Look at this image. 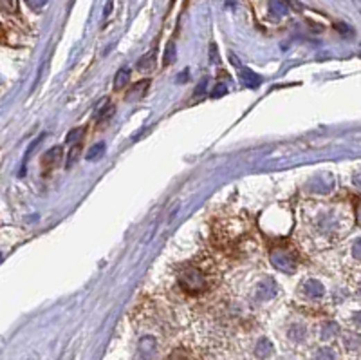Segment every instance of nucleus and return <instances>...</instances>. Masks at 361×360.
<instances>
[{
	"mask_svg": "<svg viewBox=\"0 0 361 360\" xmlns=\"http://www.w3.org/2000/svg\"><path fill=\"white\" fill-rule=\"evenodd\" d=\"M179 284L188 291V293H201L206 290V277L201 270L195 268H186L179 273Z\"/></svg>",
	"mask_w": 361,
	"mask_h": 360,
	"instance_id": "nucleus-1",
	"label": "nucleus"
},
{
	"mask_svg": "<svg viewBox=\"0 0 361 360\" xmlns=\"http://www.w3.org/2000/svg\"><path fill=\"white\" fill-rule=\"evenodd\" d=\"M271 259H273L274 266L282 270V272H293L294 268H297V259L291 254H288V252H274Z\"/></svg>",
	"mask_w": 361,
	"mask_h": 360,
	"instance_id": "nucleus-2",
	"label": "nucleus"
},
{
	"mask_svg": "<svg viewBox=\"0 0 361 360\" xmlns=\"http://www.w3.org/2000/svg\"><path fill=\"white\" fill-rule=\"evenodd\" d=\"M148 87H150V80H139V82L134 83L132 89L128 91L127 100H128V102H134V100H141L143 96H147Z\"/></svg>",
	"mask_w": 361,
	"mask_h": 360,
	"instance_id": "nucleus-3",
	"label": "nucleus"
},
{
	"mask_svg": "<svg viewBox=\"0 0 361 360\" xmlns=\"http://www.w3.org/2000/svg\"><path fill=\"white\" fill-rule=\"evenodd\" d=\"M60 157H62V147L51 148L49 153L42 157V165H44V169H47V171H53L60 163Z\"/></svg>",
	"mask_w": 361,
	"mask_h": 360,
	"instance_id": "nucleus-4",
	"label": "nucleus"
},
{
	"mask_svg": "<svg viewBox=\"0 0 361 360\" xmlns=\"http://www.w3.org/2000/svg\"><path fill=\"white\" fill-rule=\"evenodd\" d=\"M238 74H240V80H243L246 85H249V87H256V85L262 82V78L258 74L253 73L252 69H246V67H238Z\"/></svg>",
	"mask_w": 361,
	"mask_h": 360,
	"instance_id": "nucleus-5",
	"label": "nucleus"
},
{
	"mask_svg": "<svg viewBox=\"0 0 361 360\" xmlns=\"http://www.w3.org/2000/svg\"><path fill=\"white\" fill-rule=\"evenodd\" d=\"M303 291H306L307 297H311V299H318V297L324 295V286H322L320 282L311 279V281L306 282V286H303Z\"/></svg>",
	"mask_w": 361,
	"mask_h": 360,
	"instance_id": "nucleus-6",
	"label": "nucleus"
},
{
	"mask_svg": "<svg viewBox=\"0 0 361 360\" xmlns=\"http://www.w3.org/2000/svg\"><path fill=\"white\" fill-rule=\"evenodd\" d=\"M128 82H130V69H128V67H121L114 76V89L119 91V89H123Z\"/></svg>",
	"mask_w": 361,
	"mask_h": 360,
	"instance_id": "nucleus-7",
	"label": "nucleus"
},
{
	"mask_svg": "<svg viewBox=\"0 0 361 360\" xmlns=\"http://www.w3.org/2000/svg\"><path fill=\"white\" fill-rule=\"evenodd\" d=\"M154 65H156V53L152 51V53H148V56H143L141 60L137 62V67H139V69H152V67H154Z\"/></svg>",
	"mask_w": 361,
	"mask_h": 360,
	"instance_id": "nucleus-8",
	"label": "nucleus"
},
{
	"mask_svg": "<svg viewBox=\"0 0 361 360\" xmlns=\"http://www.w3.org/2000/svg\"><path fill=\"white\" fill-rule=\"evenodd\" d=\"M103 153H105V144L92 145V147L89 148L87 160H91V162H94V160H98V157H100Z\"/></svg>",
	"mask_w": 361,
	"mask_h": 360,
	"instance_id": "nucleus-9",
	"label": "nucleus"
},
{
	"mask_svg": "<svg viewBox=\"0 0 361 360\" xmlns=\"http://www.w3.org/2000/svg\"><path fill=\"white\" fill-rule=\"evenodd\" d=\"M271 351H273V346H271L267 341H261L258 342V346H256V355L265 359V357L271 355Z\"/></svg>",
	"mask_w": 361,
	"mask_h": 360,
	"instance_id": "nucleus-10",
	"label": "nucleus"
},
{
	"mask_svg": "<svg viewBox=\"0 0 361 360\" xmlns=\"http://www.w3.org/2000/svg\"><path fill=\"white\" fill-rule=\"evenodd\" d=\"M83 134H85V129H83V127L71 130V132H69V136H67V144H82Z\"/></svg>",
	"mask_w": 361,
	"mask_h": 360,
	"instance_id": "nucleus-11",
	"label": "nucleus"
},
{
	"mask_svg": "<svg viewBox=\"0 0 361 360\" xmlns=\"http://www.w3.org/2000/svg\"><path fill=\"white\" fill-rule=\"evenodd\" d=\"M316 359L318 360H336V353H334L331 348H322V350L318 351Z\"/></svg>",
	"mask_w": 361,
	"mask_h": 360,
	"instance_id": "nucleus-12",
	"label": "nucleus"
},
{
	"mask_svg": "<svg viewBox=\"0 0 361 360\" xmlns=\"http://www.w3.org/2000/svg\"><path fill=\"white\" fill-rule=\"evenodd\" d=\"M267 282H270V284H264V286L261 288L262 299H270V297H273L274 293H276V288L273 286V282L271 281H267Z\"/></svg>",
	"mask_w": 361,
	"mask_h": 360,
	"instance_id": "nucleus-13",
	"label": "nucleus"
},
{
	"mask_svg": "<svg viewBox=\"0 0 361 360\" xmlns=\"http://www.w3.org/2000/svg\"><path fill=\"white\" fill-rule=\"evenodd\" d=\"M80 153H82V144H76V147H73V151H71V154H69L67 166H73V163L78 160Z\"/></svg>",
	"mask_w": 361,
	"mask_h": 360,
	"instance_id": "nucleus-14",
	"label": "nucleus"
},
{
	"mask_svg": "<svg viewBox=\"0 0 361 360\" xmlns=\"http://www.w3.org/2000/svg\"><path fill=\"white\" fill-rule=\"evenodd\" d=\"M174 56H175V51H174V42H170L168 46H166L165 60H163V64H165V65H170V62L174 60Z\"/></svg>",
	"mask_w": 361,
	"mask_h": 360,
	"instance_id": "nucleus-15",
	"label": "nucleus"
},
{
	"mask_svg": "<svg viewBox=\"0 0 361 360\" xmlns=\"http://www.w3.org/2000/svg\"><path fill=\"white\" fill-rule=\"evenodd\" d=\"M26 4H28L31 10H42L44 6L49 4V0H26Z\"/></svg>",
	"mask_w": 361,
	"mask_h": 360,
	"instance_id": "nucleus-16",
	"label": "nucleus"
},
{
	"mask_svg": "<svg viewBox=\"0 0 361 360\" xmlns=\"http://www.w3.org/2000/svg\"><path fill=\"white\" fill-rule=\"evenodd\" d=\"M226 93H228V89H226L224 83H219V85H217V87H215L213 93H211V96L219 98V96H224Z\"/></svg>",
	"mask_w": 361,
	"mask_h": 360,
	"instance_id": "nucleus-17",
	"label": "nucleus"
},
{
	"mask_svg": "<svg viewBox=\"0 0 361 360\" xmlns=\"http://www.w3.org/2000/svg\"><path fill=\"white\" fill-rule=\"evenodd\" d=\"M338 332V328H336V324H327V328L324 329V337H329V335H333V333Z\"/></svg>",
	"mask_w": 361,
	"mask_h": 360,
	"instance_id": "nucleus-18",
	"label": "nucleus"
},
{
	"mask_svg": "<svg viewBox=\"0 0 361 360\" xmlns=\"http://www.w3.org/2000/svg\"><path fill=\"white\" fill-rule=\"evenodd\" d=\"M112 2H114V0H109V2H107V10H105V17H109V15H110V11H112Z\"/></svg>",
	"mask_w": 361,
	"mask_h": 360,
	"instance_id": "nucleus-19",
	"label": "nucleus"
},
{
	"mask_svg": "<svg viewBox=\"0 0 361 360\" xmlns=\"http://www.w3.org/2000/svg\"><path fill=\"white\" fill-rule=\"evenodd\" d=\"M354 255H356V257H360V243H356V245H354Z\"/></svg>",
	"mask_w": 361,
	"mask_h": 360,
	"instance_id": "nucleus-20",
	"label": "nucleus"
}]
</instances>
